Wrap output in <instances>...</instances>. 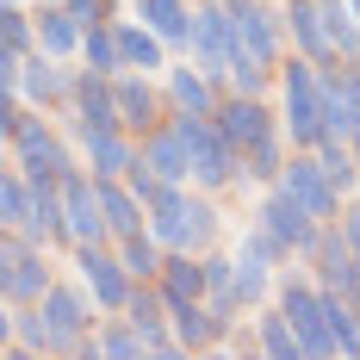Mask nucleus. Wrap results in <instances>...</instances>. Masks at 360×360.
<instances>
[{"label":"nucleus","mask_w":360,"mask_h":360,"mask_svg":"<svg viewBox=\"0 0 360 360\" xmlns=\"http://www.w3.org/2000/svg\"><path fill=\"white\" fill-rule=\"evenodd\" d=\"M81 63L100 75H124V44H118V25L112 19H94L87 37H81Z\"/></svg>","instance_id":"30"},{"label":"nucleus","mask_w":360,"mask_h":360,"mask_svg":"<svg viewBox=\"0 0 360 360\" xmlns=\"http://www.w3.org/2000/svg\"><path fill=\"white\" fill-rule=\"evenodd\" d=\"M255 335H261V354L267 360H304V342H298V329L280 304H261L255 311Z\"/></svg>","instance_id":"27"},{"label":"nucleus","mask_w":360,"mask_h":360,"mask_svg":"<svg viewBox=\"0 0 360 360\" xmlns=\"http://www.w3.org/2000/svg\"><path fill=\"white\" fill-rule=\"evenodd\" d=\"M131 13L143 19L149 32H162V44L174 56L193 50V13H199V0H131Z\"/></svg>","instance_id":"20"},{"label":"nucleus","mask_w":360,"mask_h":360,"mask_svg":"<svg viewBox=\"0 0 360 360\" xmlns=\"http://www.w3.org/2000/svg\"><path fill=\"white\" fill-rule=\"evenodd\" d=\"M81 37H87V19L69 13L63 0L56 6H37V50H50V56H81Z\"/></svg>","instance_id":"26"},{"label":"nucleus","mask_w":360,"mask_h":360,"mask_svg":"<svg viewBox=\"0 0 360 360\" xmlns=\"http://www.w3.org/2000/svg\"><path fill=\"white\" fill-rule=\"evenodd\" d=\"M37 311H44V323L56 335V354H75V360H94V329H100V304H94V292L81 286V274L75 280H56V286L37 298Z\"/></svg>","instance_id":"4"},{"label":"nucleus","mask_w":360,"mask_h":360,"mask_svg":"<svg viewBox=\"0 0 360 360\" xmlns=\"http://www.w3.org/2000/svg\"><path fill=\"white\" fill-rule=\"evenodd\" d=\"M280 186H286V193H292V199H298L311 217H317V224H335V217H342V205H348V193L329 180V168L317 162V149H292V162H286V174H280Z\"/></svg>","instance_id":"11"},{"label":"nucleus","mask_w":360,"mask_h":360,"mask_svg":"<svg viewBox=\"0 0 360 360\" xmlns=\"http://www.w3.org/2000/svg\"><path fill=\"white\" fill-rule=\"evenodd\" d=\"M63 6H69V13H81L87 25H94V19H118V6H112V0H63Z\"/></svg>","instance_id":"37"},{"label":"nucleus","mask_w":360,"mask_h":360,"mask_svg":"<svg viewBox=\"0 0 360 360\" xmlns=\"http://www.w3.org/2000/svg\"><path fill=\"white\" fill-rule=\"evenodd\" d=\"M354 13H360V0H354Z\"/></svg>","instance_id":"40"},{"label":"nucleus","mask_w":360,"mask_h":360,"mask_svg":"<svg viewBox=\"0 0 360 360\" xmlns=\"http://www.w3.org/2000/svg\"><path fill=\"white\" fill-rule=\"evenodd\" d=\"M118 255H124V267H131L137 280H162V267H168V249H162V236H155V230L124 236V243H118Z\"/></svg>","instance_id":"32"},{"label":"nucleus","mask_w":360,"mask_h":360,"mask_svg":"<svg viewBox=\"0 0 360 360\" xmlns=\"http://www.w3.org/2000/svg\"><path fill=\"white\" fill-rule=\"evenodd\" d=\"M75 75L63 56H50V50H32L25 56V69H19V94L32 100L37 112H69L75 106Z\"/></svg>","instance_id":"16"},{"label":"nucleus","mask_w":360,"mask_h":360,"mask_svg":"<svg viewBox=\"0 0 360 360\" xmlns=\"http://www.w3.org/2000/svg\"><path fill=\"white\" fill-rule=\"evenodd\" d=\"M63 137H69V131H56L44 112H32V124H25L19 137H6V155H13L32 180H69L75 168H81V149H69Z\"/></svg>","instance_id":"7"},{"label":"nucleus","mask_w":360,"mask_h":360,"mask_svg":"<svg viewBox=\"0 0 360 360\" xmlns=\"http://www.w3.org/2000/svg\"><path fill=\"white\" fill-rule=\"evenodd\" d=\"M13 6H25V0H13Z\"/></svg>","instance_id":"39"},{"label":"nucleus","mask_w":360,"mask_h":360,"mask_svg":"<svg viewBox=\"0 0 360 360\" xmlns=\"http://www.w3.org/2000/svg\"><path fill=\"white\" fill-rule=\"evenodd\" d=\"M149 354V329L124 311H106L94 329V360H143Z\"/></svg>","instance_id":"23"},{"label":"nucleus","mask_w":360,"mask_h":360,"mask_svg":"<svg viewBox=\"0 0 360 360\" xmlns=\"http://www.w3.org/2000/svg\"><path fill=\"white\" fill-rule=\"evenodd\" d=\"M317 162L329 168V180H335L342 193H354V186H360V162H354V143H342V137H323V143H317Z\"/></svg>","instance_id":"34"},{"label":"nucleus","mask_w":360,"mask_h":360,"mask_svg":"<svg viewBox=\"0 0 360 360\" xmlns=\"http://www.w3.org/2000/svg\"><path fill=\"white\" fill-rule=\"evenodd\" d=\"M236 13V56H255V63H286V0H230ZM236 69V63H230Z\"/></svg>","instance_id":"8"},{"label":"nucleus","mask_w":360,"mask_h":360,"mask_svg":"<svg viewBox=\"0 0 360 360\" xmlns=\"http://www.w3.org/2000/svg\"><path fill=\"white\" fill-rule=\"evenodd\" d=\"M162 87H168V106L174 112H217L224 106V81H212L193 56L186 63H168L162 69Z\"/></svg>","instance_id":"19"},{"label":"nucleus","mask_w":360,"mask_h":360,"mask_svg":"<svg viewBox=\"0 0 360 360\" xmlns=\"http://www.w3.org/2000/svg\"><path fill=\"white\" fill-rule=\"evenodd\" d=\"M286 162H292V137L286 131L267 137V143H255V149H243V186H280Z\"/></svg>","instance_id":"28"},{"label":"nucleus","mask_w":360,"mask_h":360,"mask_svg":"<svg viewBox=\"0 0 360 360\" xmlns=\"http://www.w3.org/2000/svg\"><path fill=\"white\" fill-rule=\"evenodd\" d=\"M274 304L292 317L298 342H304V360H335V335L323 323V286L317 274L298 261V267H280V286H274Z\"/></svg>","instance_id":"5"},{"label":"nucleus","mask_w":360,"mask_h":360,"mask_svg":"<svg viewBox=\"0 0 360 360\" xmlns=\"http://www.w3.org/2000/svg\"><path fill=\"white\" fill-rule=\"evenodd\" d=\"M323 131H329V137H342V143H354V137H360V106H354V87H348L342 63H329V69H323Z\"/></svg>","instance_id":"24"},{"label":"nucleus","mask_w":360,"mask_h":360,"mask_svg":"<svg viewBox=\"0 0 360 360\" xmlns=\"http://www.w3.org/2000/svg\"><path fill=\"white\" fill-rule=\"evenodd\" d=\"M112 87H118V118H124L137 137L174 118V106H168V87H162V75L124 69V75H112Z\"/></svg>","instance_id":"15"},{"label":"nucleus","mask_w":360,"mask_h":360,"mask_svg":"<svg viewBox=\"0 0 360 360\" xmlns=\"http://www.w3.org/2000/svg\"><path fill=\"white\" fill-rule=\"evenodd\" d=\"M286 37L298 56H311V63H342V50H335V37H329V19H323V0H286Z\"/></svg>","instance_id":"18"},{"label":"nucleus","mask_w":360,"mask_h":360,"mask_svg":"<svg viewBox=\"0 0 360 360\" xmlns=\"http://www.w3.org/2000/svg\"><path fill=\"white\" fill-rule=\"evenodd\" d=\"M100 205H106L112 243H124V236H137V230H149V205L137 199V186H131L124 174H100Z\"/></svg>","instance_id":"22"},{"label":"nucleus","mask_w":360,"mask_h":360,"mask_svg":"<svg viewBox=\"0 0 360 360\" xmlns=\"http://www.w3.org/2000/svg\"><path fill=\"white\" fill-rule=\"evenodd\" d=\"M131 186H137V199H143V205H155V199H162V193H168V180L155 174V168H149V162H137V168H131Z\"/></svg>","instance_id":"36"},{"label":"nucleus","mask_w":360,"mask_h":360,"mask_svg":"<svg viewBox=\"0 0 360 360\" xmlns=\"http://www.w3.org/2000/svg\"><path fill=\"white\" fill-rule=\"evenodd\" d=\"M143 162L168 180V186H193V149H186V137L174 131V118L155 124V131H143Z\"/></svg>","instance_id":"21"},{"label":"nucleus","mask_w":360,"mask_h":360,"mask_svg":"<svg viewBox=\"0 0 360 360\" xmlns=\"http://www.w3.org/2000/svg\"><path fill=\"white\" fill-rule=\"evenodd\" d=\"M37 50V13L0 0V56H32Z\"/></svg>","instance_id":"31"},{"label":"nucleus","mask_w":360,"mask_h":360,"mask_svg":"<svg viewBox=\"0 0 360 360\" xmlns=\"http://www.w3.org/2000/svg\"><path fill=\"white\" fill-rule=\"evenodd\" d=\"M50 286H56L50 249L32 243L25 230H6V224H0V298H6V304H37Z\"/></svg>","instance_id":"6"},{"label":"nucleus","mask_w":360,"mask_h":360,"mask_svg":"<svg viewBox=\"0 0 360 360\" xmlns=\"http://www.w3.org/2000/svg\"><path fill=\"white\" fill-rule=\"evenodd\" d=\"M118 25V44H124V69H143V75H162L174 63V50L162 44V32H149L143 19L131 13V19H112Z\"/></svg>","instance_id":"25"},{"label":"nucleus","mask_w":360,"mask_h":360,"mask_svg":"<svg viewBox=\"0 0 360 360\" xmlns=\"http://www.w3.org/2000/svg\"><path fill=\"white\" fill-rule=\"evenodd\" d=\"M69 255H75V274H81V286L94 292V304H100V311H124V304H131L137 274L124 267L118 243H87V249H69Z\"/></svg>","instance_id":"10"},{"label":"nucleus","mask_w":360,"mask_h":360,"mask_svg":"<svg viewBox=\"0 0 360 360\" xmlns=\"http://www.w3.org/2000/svg\"><path fill=\"white\" fill-rule=\"evenodd\" d=\"M274 286H280V267H267L261 255L236 249V298H243V311H261L274 298Z\"/></svg>","instance_id":"29"},{"label":"nucleus","mask_w":360,"mask_h":360,"mask_svg":"<svg viewBox=\"0 0 360 360\" xmlns=\"http://www.w3.org/2000/svg\"><path fill=\"white\" fill-rule=\"evenodd\" d=\"M149 230L162 236V249H186V255H205L217 249L224 236V212L205 186H168L155 205H149Z\"/></svg>","instance_id":"1"},{"label":"nucleus","mask_w":360,"mask_h":360,"mask_svg":"<svg viewBox=\"0 0 360 360\" xmlns=\"http://www.w3.org/2000/svg\"><path fill=\"white\" fill-rule=\"evenodd\" d=\"M217 124H224V137L236 149H255V143H267V137L286 131V124H280V106H267V94H236V87H224Z\"/></svg>","instance_id":"13"},{"label":"nucleus","mask_w":360,"mask_h":360,"mask_svg":"<svg viewBox=\"0 0 360 360\" xmlns=\"http://www.w3.org/2000/svg\"><path fill=\"white\" fill-rule=\"evenodd\" d=\"M335 224H342V236H348V249L360 255V199H348V205H342V217H335Z\"/></svg>","instance_id":"38"},{"label":"nucleus","mask_w":360,"mask_h":360,"mask_svg":"<svg viewBox=\"0 0 360 360\" xmlns=\"http://www.w3.org/2000/svg\"><path fill=\"white\" fill-rule=\"evenodd\" d=\"M124 317H137L143 329H162V323H168V292L155 286V280H137L131 304H124Z\"/></svg>","instance_id":"35"},{"label":"nucleus","mask_w":360,"mask_h":360,"mask_svg":"<svg viewBox=\"0 0 360 360\" xmlns=\"http://www.w3.org/2000/svg\"><path fill=\"white\" fill-rule=\"evenodd\" d=\"M261 224H267V230H274V236H280V243H286L292 255H298V261H304V255H311V243H317V230H323V224H317V217L304 212V205H298V199H292L286 186H267V199H261Z\"/></svg>","instance_id":"17"},{"label":"nucleus","mask_w":360,"mask_h":360,"mask_svg":"<svg viewBox=\"0 0 360 360\" xmlns=\"http://www.w3.org/2000/svg\"><path fill=\"white\" fill-rule=\"evenodd\" d=\"M323 19H329V37H335L342 63H354L360 56V13H354V0H323Z\"/></svg>","instance_id":"33"},{"label":"nucleus","mask_w":360,"mask_h":360,"mask_svg":"<svg viewBox=\"0 0 360 360\" xmlns=\"http://www.w3.org/2000/svg\"><path fill=\"white\" fill-rule=\"evenodd\" d=\"M280 124H286L292 149H317L329 137L323 131V63L292 50L280 63Z\"/></svg>","instance_id":"2"},{"label":"nucleus","mask_w":360,"mask_h":360,"mask_svg":"<svg viewBox=\"0 0 360 360\" xmlns=\"http://www.w3.org/2000/svg\"><path fill=\"white\" fill-rule=\"evenodd\" d=\"M186 56L212 81L230 87V63H236V13H230V0H199V13H193V50Z\"/></svg>","instance_id":"9"},{"label":"nucleus","mask_w":360,"mask_h":360,"mask_svg":"<svg viewBox=\"0 0 360 360\" xmlns=\"http://www.w3.org/2000/svg\"><path fill=\"white\" fill-rule=\"evenodd\" d=\"M63 217H69V249H87V243H112L106 205H100V174L81 162L69 180H63Z\"/></svg>","instance_id":"12"},{"label":"nucleus","mask_w":360,"mask_h":360,"mask_svg":"<svg viewBox=\"0 0 360 360\" xmlns=\"http://www.w3.org/2000/svg\"><path fill=\"white\" fill-rule=\"evenodd\" d=\"M75 149L94 174H131L143 162V137L131 124H87V131H75Z\"/></svg>","instance_id":"14"},{"label":"nucleus","mask_w":360,"mask_h":360,"mask_svg":"<svg viewBox=\"0 0 360 360\" xmlns=\"http://www.w3.org/2000/svg\"><path fill=\"white\" fill-rule=\"evenodd\" d=\"M174 131L193 149V186H205V193L243 186V149L224 137L217 112H174Z\"/></svg>","instance_id":"3"}]
</instances>
